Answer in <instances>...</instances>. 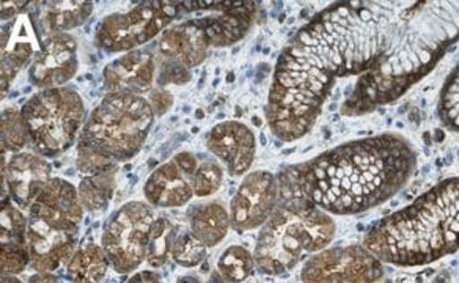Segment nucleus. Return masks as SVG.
<instances>
[{
  "label": "nucleus",
  "instance_id": "nucleus-13",
  "mask_svg": "<svg viewBox=\"0 0 459 283\" xmlns=\"http://www.w3.org/2000/svg\"><path fill=\"white\" fill-rule=\"evenodd\" d=\"M77 41L70 33H54L41 41L32 58L29 81L39 90L65 87L76 76Z\"/></svg>",
  "mask_w": 459,
  "mask_h": 283
},
{
  "label": "nucleus",
  "instance_id": "nucleus-27",
  "mask_svg": "<svg viewBox=\"0 0 459 283\" xmlns=\"http://www.w3.org/2000/svg\"><path fill=\"white\" fill-rule=\"evenodd\" d=\"M255 268L254 253H250L243 245H230L217 262V270L230 283L244 282L254 274Z\"/></svg>",
  "mask_w": 459,
  "mask_h": 283
},
{
  "label": "nucleus",
  "instance_id": "nucleus-24",
  "mask_svg": "<svg viewBox=\"0 0 459 283\" xmlns=\"http://www.w3.org/2000/svg\"><path fill=\"white\" fill-rule=\"evenodd\" d=\"M115 174L117 168L106 170L101 174L85 176L77 187V193L82 202L83 210L98 214L108 206V202L115 193Z\"/></svg>",
  "mask_w": 459,
  "mask_h": 283
},
{
  "label": "nucleus",
  "instance_id": "nucleus-21",
  "mask_svg": "<svg viewBox=\"0 0 459 283\" xmlns=\"http://www.w3.org/2000/svg\"><path fill=\"white\" fill-rule=\"evenodd\" d=\"M35 21L41 35L66 33L71 29L82 26L93 13V2H41Z\"/></svg>",
  "mask_w": 459,
  "mask_h": 283
},
{
  "label": "nucleus",
  "instance_id": "nucleus-35",
  "mask_svg": "<svg viewBox=\"0 0 459 283\" xmlns=\"http://www.w3.org/2000/svg\"><path fill=\"white\" fill-rule=\"evenodd\" d=\"M148 103L152 104L156 116H164L173 106L172 93L167 90H160V89L153 90L150 98H148Z\"/></svg>",
  "mask_w": 459,
  "mask_h": 283
},
{
  "label": "nucleus",
  "instance_id": "nucleus-38",
  "mask_svg": "<svg viewBox=\"0 0 459 283\" xmlns=\"http://www.w3.org/2000/svg\"><path fill=\"white\" fill-rule=\"evenodd\" d=\"M27 283H62L57 276H54L52 272H37L33 274Z\"/></svg>",
  "mask_w": 459,
  "mask_h": 283
},
{
  "label": "nucleus",
  "instance_id": "nucleus-41",
  "mask_svg": "<svg viewBox=\"0 0 459 283\" xmlns=\"http://www.w3.org/2000/svg\"><path fill=\"white\" fill-rule=\"evenodd\" d=\"M2 283H22L18 277L2 276Z\"/></svg>",
  "mask_w": 459,
  "mask_h": 283
},
{
  "label": "nucleus",
  "instance_id": "nucleus-29",
  "mask_svg": "<svg viewBox=\"0 0 459 283\" xmlns=\"http://www.w3.org/2000/svg\"><path fill=\"white\" fill-rule=\"evenodd\" d=\"M437 110L440 122L444 123L446 128L459 133V62L440 91Z\"/></svg>",
  "mask_w": 459,
  "mask_h": 283
},
{
  "label": "nucleus",
  "instance_id": "nucleus-36",
  "mask_svg": "<svg viewBox=\"0 0 459 283\" xmlns=\"http://www.w3.org/2000/svg\"><path fill=\"white\" fill-rule=\"evenodd\" d=\"M32 2H4L2 4V20L13 21L20 16L22 10H26V5H30Z\"/></svg>",
  "mask_w": 459,
  "mask_h": 283
},
{
  "label": "nucleus",
  "instance_id": "nucleus-2",
  "mask_svg": "<svg viewBox=\"0 0 459 283\" xmlns=\"http://www.w3.org/2000/svg\"><path fill=\"white\" fill-rule=\"evenodd\" d=\"M417 167L412 143L400 134L348 142L300 170L307 199L327 214L350 216L383 205L408 184Z\"/></svg>",
  "mask_w": 459,
  "mask_h": 283
},
{
  "label": "nucleus",
  "instance_id": "nucleus-30",
  "mask_svg": "<svg viewBox=\"0 0 459 283\" xmlns=\"http://www.w3.org/2000/svg\"><path fill=\"white\" fill-rule=\"evenodd\" d=\"M223 183V170L216 159L202 158L195 174L192 175V184L195 197H208L216 193Z\"/></svg>",
  "mask_w": 459,
  "mask_h": 283
},
{
  "label": "nucleus",
  "instance_id": "nucleus-14",
  "mask_svg": "<svg viewBox=\"0 0 459 283\" xmlns=\"http://www.w3.org/2000/svg\"><path fill=\"white\" fill-rule=\"evenodd\" d=\"M52 166L39 153H16L7 166L2 158V181L8 197L21 210H29L46 184L52 180Z\"/></svg>",
  "mask_w": 459,
  "mask_h": 283
},
{
  "label": "nucleus",
  "instance_id": "nucleus-39",
  "mask_svg": "<svg viewBox=\"0 0 459 283\" xmlns=\"http://www.w3.org/2000/svg\"><path fill=\"white\" fill-rule=\"evenodd\" d=\"M208 283H230V282H227V280H225V277H223L222 274H221V272H219V270H214V272H212V274H211L210 282H208Z\"/></svg>",
  "mask_w": 459,
  "mask_h": 283
},
{
  "label": "nucleus",
  "instance_id": "nucleus-18",
  "mask_svg": "<svg viewBox=\"0 0 459 283\" xmlns=\"http://www.w3.org/2000/svg\"><path fill=\"white\" fill-rule=\"evenodd\" d=\"M158 66L148 51L126 52L104 68V87L108 93L142 97L153 89Z\"/></svg>",
  "mask_w": 459,
  "mask_h": 283
},
{
  "label": "nucleus",
  "instance_id": "nucleus-40",
  "mask_svg": "<svg viewBox=\"0 0 459 283\" xmlns=\"http://www.w3.org/2000/svg\"><path fill=\"white\" fill-rule=\"evenodd\" d=\"M175 283H204L198 277L194 276H183L179 277L178 280Z\"/></svg>",
  "mask_w": 459,
  "mask_h": 283
},
{
  "label": "nucleus",
  "instance_id": "nucleus-10",
  "mask_svg": "<svg viewBox=\"0 0 459 283\" xmlns=\"http://www.w3.org/2000/svg\"><path fill=\"white\" fill-rule=\"evenodd\" d=\"M279 181L266 170L246 175L237 195L230 203V219L235 232L255 230L268 222L279 202Z\"/></svg>",
  "mask_w": 459,
  "mask_h": 283
},
{
  "label": "nucleus",
  "instance_id": "nucleus-37",
  "mask_svg": "<svg viewBox=\"0 0 459 283\" xmlns=\"http://www.w3.org/2000/svg\"><path fill=\"white\" fill-rule=\"evenodd\" d=\"M126 283H164L153 270H141L129 279Z\"/></svg>",
  "mask_w": 459,
  "mask_h": 283
},
{
  "label": "nucleus",
  "instance_id": "nucleus-9",
  "mask_svg": "<svg viewBox=\"0 0 459 283\" xmlns=\"http://www.w3.org/2000/svg\"><path fill=\"white\" fill-rule=\"evenodd\" d=\"M383 277L384 264L358 244L318 252L300 270L302 283H377Z\"/></svg>",
  "mask_w": 459,
  "mask_h": 283
},
{
  "label": "nucleus",
  "instance_id": "nucleus-4",
  "mask_svg": "<svg viewBox=\"0 0 459 283\" xmlns=\"http://www.w3.org/2000/svg\"><path fill=\"white\" fill-rule=\"evenodd\" d=\"M274 212L262 227L256 241V268L268 276H281L304 258L325 251L335 236L331 214L307 199L300 183V170L285 175Z\"/></svg>",
  "mask_w": 459,
  "mask_h": 283
},
{
  "label": "nucleus",
  "instance_id": "nucleus-22",
  "mask_svg": "<svg viewBox=\"0 0 459 283\" xmlns=\"http://www.w3.org/2000/svg\"><path fill=\"white\" fill-rule=\"evenodd\" d=\"M231 219L229 211L222 203L211 202L197 206L191 216V232L206 247L222 243L229 233Z\"/></svg>",
  "mask_w": 459,
  "mask_h": 283
},
{
  "label": "nucleus",
  "instance_id": "nucleus-8",
  "mask_svg": "<svg viewBox=\"0 0 459 283\" xmlns=\"http://www.w3.org/2000/svg\"><path fill=\"white\" fill-rule=\"evenodd\" d=\"M154 218L143 202H129L112 214L102 233V249L115 272L129 274L147 260Z\"/></svg>",
  "mask_w": 459,
  "mask_h": 283
},
{
  "label": "nucleus",
  "instance_id": "nucleus-7",
  "mask_svg": "<svg viewBox=\"0 0 459 283\" xmlns=\"http://www.w3.org/2000/svg\"><path fill=\"white\" fill-rule=\"evenodd\" d=\"M178 5L175 2H141L128 12L108 14L96 30V45L106 52L135 51L177 20Z\"/></svg>",
  "mask_w": 459,
  "mask_h": 283
},
{
  "label": "nucleus",
  "instance_id": "nucleus-23",
  "mask_svg": "<svg viewBox=\"0 0 459 283\" xmlns=\"http://www.w3.org/2000/svg\"><path fill=\"white\" fill-rule=\"evenodd\" d=\"M108 258L102 245L83 244L66 264L70 283H100L108 274Z\"/></svg>",
  "mask_w": 459,
  "mask_h": 283
},
{
  "label": "nucleus",
  "instance_id": "nucleus-1",
  "mask_svg": "<svg viewBox=\"0 0 459 283\" xmlns=\"http://www.w3.org/2000/svg\"><path fill=\"white\" fill-rule=\"evenodd\" d=\"M459 39L458 2H342L313 18L281 54L269 90V128L298 141L337 79L360 74L344 116L394 103Z\"/></svg>",
  "mask_w": 459,
  "mask_h": 283
},
{
  "label": "nucleus",
  "instance_id": "nucleus-31",
  "mask_svg": "<svg viewBox=\"0 0 459 283\" xmlns=\"http://www.w3.org/2000/svg\"><path fill=\"white\" fill-rule=\"evenodd\" d=\"M206 245L200 243L194 233L187 232L179 235L175 239V244L172 249V260L183 268H195L200 263H204L206 258Z\"/></svg>",
  "mask_w": 459,
  "mask_h": 283
},
{
  "label": "nucleus",
  "instance_id": "nucleus-34",
  "mask_svg": "<svg viewBox=\"0 0 459 283\" xmlns=\"http://www.w3.org/2000/svg\"><path fill=\"white\" fill-rule=\"evenodd\" d=\"M191 78V73L183 64L160 58V62H158V82L160 85L187 84Z\"/></svg>",
  "mask_w": 459,
  "mask_h": 283
},
{
  "label": "nucleus",
  "instance_id": "nucleus-12",
  "mask_svg": "<svg viewBox=\"0 0 459 283\" xmlns=\"http://www.w3.org/2000/svg\"><path fill=\"white\" fill-rule=\"evenodd\" d=\"M76 224H60L29 218V253L30 264L37 272H54L64 264L70 263L77 251Z\"/></svg>",
  "mask_w": 459,
  "mask_h": 283
},
{
  "label": "nucleus",
  "instance_id": "nucleus-11",
  "mask_svg": "<svg viewBox=\"0 0 459 283\" xmlns=\"http://www.w3.org/2000/svg\"><path fill=\"white\" fill-rule=\"evenodd\" d=\"M200 156L183 151L172 161L162 164L148 176L143 193L148 205L154 208H179L195 197L192 175L200 166Z\"/></svg>",
  "mask_w": 459,
  "mask_h": 283
},
{
  "label": "nucleus",
  "instance_id": "nucleus-33",
  "mask_svg": "<svg viewBox=\"0 0 459 283\" xmlns=\"http://www.w3.org/2000/svg\"><path fill=\"white\" fill-rule=\"evenodd\" d=\"M30 263L29 247H13L0 249V270L2 276H18L24 272L27 264Z\"/></svg>",
  "mask_w": 459,
  "mask_h": 283
},
{
  "label": "nucleus",
  "instance_id": "nucleus-6",
  "mask_svg": "<svg viewBox=\"0 0 459 283\" xmlns=\"http://www.w3.org/2000/svg\"><path fill=\"white\" fill-rule=\"evenodd\" d=\"M30 147L35 153L54 158L70 150L85 126V104L74 89L58 87L39 90L21 107Z\"/></svg>",
  "mask_w": 459,
  "mask_h": 283
},
{
  "label": "nucleus",
  "instance_id": "nucleus-19",
  "mask_svg": "<svg viewBox=\"0 0 459 283\" xmlns=\"http://www.w3.org/2000/svg\"><path fill=\"white\" fill-rule=\"evenodd\" d=\"M83 206L77 187L62 178H52L29 208V218L79 226Z\"/></svg>",
  "mask_w": 459,
  "mask_h": 283
},
{
  "label": "nucleus",
  "instance_id": "nucleus-26",
  "mask_svg": "<svg viewBox=\"0 0 459 283\" xmlns=\"http://www.w3.org/2000/svg\"><path fill=\"white\" fill-rule=\"evenodd\" d=\"M177 239V228L172 220L164 216L156 218L152 226L150 241H148L147 263L152 268H160L172 257L173 244Z\"/></svg>",
  "mask_w": 459,
  "mask_h": 283
},
{
  "label": "nucleus",
  "instance_id": "nucleus-32",
  "mask_svg": "<svg viewBox=\"0 0 459 283\" xmlns=\"http://www.w3.org/2000/svg\"><path fill=\"white\" fill-rule=\"evenodd\" d=\"M77 168L81 174L90 175L101 174L106 170L118 168V164L110 161L104 156L98 155L93 150L87 149L82 143H77Z\"/></svg>",
  "mask_w": 459,
  "mask_h": 283
},
{
  "label": "nucleus",
  "instance_id": "nucleus-3",
  "mask_svg": "<svg viewBox=\"0 0 459 283\" xmlns=\"http://www.w3.org/2000/svg\"><path fill=\"white\" fill-rule=\"evenodd\" d=\"M364 245L381 263L414 268L459 251V178L431 187L367 233Z\"/></svg>",
  "mask_w": 459,
  "mask_h": 283
},
{
  "label": "nucleus",
  "instance_id": "nucleus-17",
  "mask_svg": "<svg viewBox=\"0 0 459 283\" xmlns=\"http://www.w3.org/2000/svg\"><path fill=\"white\" fill-rule=\"evenodd\" d=\"M211 13L194 20L204 29L211 46L235 45L249 32L256 13L255 2H214Z\"/></svg>",
  "mask_w": 459,
  "mask_h": 283
},
{
  "label": "nucleus",
  "instance_id": "nucleus-20",
  "mask_svg": "<svg viewBox=\"0 0 459 283\" xmlns=\"http://www.w3.org/2000/svg\"><path fill=\"white\" fill-rule=\"evenodd\" d=\"M210 41L195 21H186L167 30L158 43L160 58L183 64L187 70L204 64L210 51Z\"/></svg>",
  "mask_w": 459,
  "mask_h": 283
},
{
  "label": "nucleus",
  "instance_id": "nucleus-25",
  "mask_svg": "<svg viewBox=\"0 0 459 283\" xmlns=\"http://www.w3.org/2000/svg\"><path fill=\"white\" fill-rule=\"evenodd\" d=\"M0 249H13V247H29L27 232L29 220L21 211L20 206L7 197L2 199V214H0Z\"/></svg>",
  "mask_w": 459,
  "mask_h": 283
},
{
  "label": "nucleus",
  "instance_id": "nucleus-15",
  "mask_svg": "<svg viewBox=\"0 0 459 283\" xmlns=\"http://www.w3.org/2000/svg\"><path fill=\"white\" fill-rule=\"evenodd\" d=\"M206 147L233 176L246 175L255 159V135L249 126L235 120L219 123L211 129Z\"/></svg>",
  "mask_w": 459,
  "mask_h": 283
},
{
  "label": "nucleus",
  "instance_id": "nucleus-28",
  "mask_svg": "<svg viewBox=\"0 0 459 283\" xmlns=\"http://www.w3.org/2000/svg\"><path fill=\"white\" fill-rule=\"evenodd\" d=\"M30 145V134L27 128L26 120L21 110L14 107L2 112V153H21V150Z\"/></svg>",
  "mask_w": 459,
  "mask_h": 283
},
{
  "label": "nucleus",
  "instance_id": "nucleus-16",
  "mask_svg": "<svg viewBox=\"0 0 459 283\" xmlns=\"http://www.w3.org/2000/svg\"><path fill=\"white\" fill-rule=\"evenodd\" d=\"M39 26L32 14L22 13L8 22L2 32V93L10 87L22 66L41 47Z\"/></svg>",
  "mask_w": 459,
  "mask_h": 283
},
{
  "label": "nucleus",
  "instance_id": "nucleus-5",
  "mask_svg": "<svg viewBox=\"0 0 459 283\" xmlns=\"http://www.w3.org/2000/svg\"><path fill=\"white\" fill-rule=\"evenodd\" d=\"M154 116L145 97L108 93L90 114L77 143L117 164L129 161L147 141Z\"/></svg>",
  "mask_w": 459,
  "mask_h": 283
}]
</instances>
